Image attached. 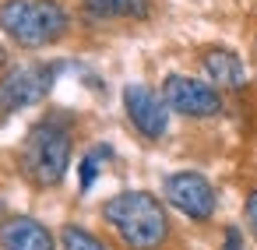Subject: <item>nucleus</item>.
<instances>
[{"instance_id":"nucleus-1","label":"nucleus","mask_w":257,"mask_h":250,"mask_svg":"<svg viewBox=\"0 0 257 250\" xmlns=\"http://www.w3.org/2000/svg\"><path fill=\"white\" fill-rule=\"evenodd\" d=\"M102 218L131 250H159L169 236V215L148 190H120L102 204Z\"/></svg>"},{"instance_id":"nucleus-2","label":"nucleus","mask_w":257,"mask_h":250,"mask_svg":"<svg viewBox=\"0 0 257 250\" xmlns=\"http://www.w3.org/2000/svg\"><path fill=\"white\" fill-rule=\"evenodd\" d=\"M0 29L18 46L39 50L67 32V11L53 0H4L0 4Z\"/></svg>"},{"instance_id":"nucleus-3","label":"nucleus","mask_w":257,"mask_h":250,"mask_svg":"<svg viewBox=\"0 0 257 250\" xmlns=\"http://www.w3.org/2000/svg\"><path fill=\"white\" fill-rule=\"evenodd\" d=\"M71 152H74L71 134L57 120H43L29 131L22 145V173L36 187H57L71 166Z\"/></svg>"},{"instance_id":"nucleus-4","label":"nucleus","mask_w":257,"mask_h":250,"mask_svg":"<svg viewBox=\"0 0 257 250\" xmlns=\"http://www.w3.org/2000/svg\"><path fill=\"white\" fill-rule=\"evenodd\" d=\"M53 64H22L11 67L4 78H0V109L4 113H18L25 106H36L50 95L53 88Z\"/></svg>"},{"instance_id":"nucleus-5","label":"nucleus","mask_w":257,"mask_h":250,"mask_svg":"<svg viewBox=\"0 0 257 250\" xmlns=\"http://www.w3.org/2000/svg\"><path fill=\"white\" fill-rule=\"evenodd\" d=\"M162 190H166V201L176 211H183L187 218H194V222H208L215 215V187L194 169L166 176Z\"/></svg>"},{"instance_id":"nucleus-6","label":"nucleus","mask_w":257,"mask_h":250,"mask_svg":"<svg viewBox=\"0 0 257 250\" xmlns=\"http://www.w3.org/2000/svg\"><path fill=\"white\" fill-rule=\"evenodd\" d=\"M162 99H166L169 109H176L183 116H215L222 109L218 92L208 81H197V78H187V74H169L162 81Z\"/></svg>"},{"instance_id":"nucleus-7","label":"nucleus","mask_w":257,"mask_h":250,"mask_svg":"<svg viewBox=\"0 0 257 250\" xmlns=\"http://www.w3.org/2000/svg\"><path fill=\"white\" fill-rule=\"evenodd\" d=\"M123 109H127V120L152 141L169 131V106H166L162 92H155L148 85H127L123 88Z\"/></svg>"},{"instance_id":"nucleus-8","label":"nucleus","mask_w":257,"mask_h":250,"mask_svg":"<svg viewBox=\"0 0 257 250\" xmlns=\"http://www.w3.org/2000/svg\"><path fill=\"white\" fill-rule=\"evenodd\" d=\"M0 250H57V243L39 218L11 215L0 222Z\"/></svg>"},{"instance_id":"nucleus-9","label":"nucleus","mask_w":257,"mask_h":250,"mask_svg":"<svg viewBox=\"0 0 257 250\" xmlns=\"http://www.w3.org/2000/svg\"><path fill=\"white\" fill-rule=\"evenodd\" d=\"M201 67H204V74H208L215 85H222V88H239V85L246 81L243 60H239L232 50H225V46H208V50L201 53Z\"/></svg>"},{"instance_id":"nucleus-10","label":"nucleus","mask_w":257,"mask_h":250,"mask_svg":"<svg viewBox=\"0 0 257 250\" xmlns=\"http://www.w3.org/2000/svg\"><path fill=\"white\" fill-rule=\"evenodd\" d=\"M81 8L88 18H99V22H109V18L145 22L152 15V0H81Z\"/></svg>"},{"instance_id":"nucleus-11","label":"nucleus","mask_w":257,"mask_h":250,"mask_svg":"<svg viewBox=\"0 0 257 250\" xmlns=\"http://www.w3.org/2000/svg\"><path fill=\"white\" fill-rule=\"evenodd\" d=\"M60 246H64V250H109L99 236H92V232L81 229V225H64V229H60Z\"/></svg>"},{"instance_id":"nucleus-12","label":"nucleus","mask_w":257,"mask_h":250,"mask_svg":"<svg viewBox=\"0 0 257 250\" xmlns=\"http://www.w3.org/2000/svg\"><path fill=\"white\" fill-rule=\"evenodd\" d=\"M106 148H95V152H88L85 159H81V169H78V183H81V190H88L92 183H95V173H99V155H102Z\"/></svg>"},{"instance_id":"nucleus-13","label":"nucleus","mask_w":257,"mask_h":250,"mask_svg":"<svg viewBox=\"0 0 257 250\" xmlns=\"http://www.w3.org/2000/svg\"><path fill=\"white\" fill-rule=\"evenodd\" d=\"M243 215H246V225H250V232H253V239H257V187H253V190L246 194Z\"/></svg>"},{"instance_id":"nucleus-14","label":"nucleus","mask_w":257,"mask_h":250,"mask_svg":"<svg viewBox=\"0 0 257 250\" xmlns=\"http://www.w3.org/2000/svg\"><path fill=\"white\" fill-rule=\"evenodd\" d=\"M225 250H239V232L236 229H225Z\"/></svg>"}]
</instances>
